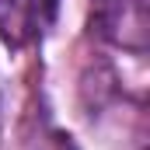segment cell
Segmentation results:
<instances>
[{"label":"cell","instance_id":"1","mask_svg":"<svg viewBox=\"0 0 150 150\" xmlns=\"http://www.w3.org/2000/svg\"><path fill=\"white\" fill-rule=\"evenodd\" d=\"M87 28L112 49L143 56L150 45V0H91Z\"/></svg>","mask_w":150,"mask_h":150},{"label":"cell","instance_id":"2","mask_svg":"<svg viewBox=\"0 0 150 150\" xmlns=\"http://www.w3.org/2000/svg\"><path fill=\"white\" fill-rule=\"evenodd\" d=\"M59 0H0V42L28 49L52 28Z\"/></svg>","mask_w":150,"mask_h":150},{"label":"cell","instance_id":"3","mask_svg":"<svg viewBox=\"0 0 150 150\" xmlns=\"http://www.w3.org/2000/svg\"><path fill=\"white\" fill-rule=\"evenodd\" d=\"M56 150H74V143H70V136H56Z\"/></svg>","mask_w":150,"mask_h":150}]
</instances>
